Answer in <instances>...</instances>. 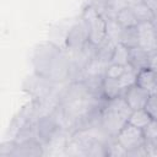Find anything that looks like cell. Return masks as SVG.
I'll return each instance as SVG.
<instances>
[{"mask_svg":"<svg viewBox=\"0 0 157 157\" xmlns=\"http://www.w3.org/2000/svg\"><path fill=\"white\" fill-rule=\"evenodd\" d=\"M131 112L123 94L112 99H105L98 113L99 128L107 136L114 139L120 129L129 121Z\"/></svg>","mask_w":157,"mask_h":157,"instance_id":"1","label":"cell"},{"mask_svg":"<svg viewBox=\"0 0 157 157\" xmlns=\"http://www.w3.org/2000/svg\"><path fill=\"white\" fill-rule=\"evenodd\" d=\"M88 28V42L93 45H99L107 38V21L97 12L94 7L86 4L80 16Z\"/></svg>","mask_w":157,"mask_h":157,"instance_id":"2","label":"cell"},{"mask_svg":"<svg viewBox=\"0 0 157 157\" xmlns=\"http://www.w3.org/2000/svg\"><path fill=\"white\" fill-rule=\"evenodd\" d=\"M128 152L145 145V136L142 129L126 123L114 137Z\"/></svg>","mask_w":157,"mask_h":157,"instance_id":"3","label":"cell"},{"mask_svg":"<svg viewBox=\"0 0 157 157\" xmlns=\"http://www.w3.org/2000/svg\"><path fill=\"white\" fill-rule=\"evenodd\" d=\"M88 43V28L86 22L80 17L66 33L65 45L71 52H80Z\"/></svg>","mask_w":157,"mask_h":157,"instance_id":"4","label":"cell"},{"mask_svg":"<svg viewBox=\"0 0 157 157\" xmlns=\"http://www.w3.org/2000/svg\"><path fill=\"white\" fill-rule=\"evenodd\" d=\"M59 123L53 114L43 115L37 120V139L44 146L48 145L59 132Z\"/></svg>","mask_w":157,"mask_h":157,"instance_id":"5","label":"cell"},{"mask_svg":"<svg viewBox=\"0 0 157 157\" xmlns=\"http://www.w3.org/2000/svg\"><path fill=\"white\" fill-rule=\"evenodd\" d=\"M53 82L54 81H52L49 77H45L43 75H39V74L34 72L31 77H28L25 81L23 88L29 94L36 96L37 98H42L44 94H47L50 91V87H52Z\"/></svg>","mask_w":157,"mask_h":157,"instance_id":"6","label":"cell"},{"mask_svg":"<svg viewBox=\"0 0 157 157\" xmlns=\"http://www.w3.org/2000/svg\"><path fill=\"white\" fill-rule=\"evenodd\" d=\"M123 96H124L128 105L131 108V110H136V109L145 108L146 102L150 97V92L135 82L134 85L125 88Z\"/></svg>","mask_w":157,"mask_h":157,"instance_id":"7","label":"cell"},{"mask_svg":"<svg viewBox=\"0 0 157 157\" xmlns=\"http://www.w3.org/2000/svg\"><path fill=\"white\" fill-rule=\"evenodd\" d=\"M137 32H139V47L144 48L148 53L157 50V36L155 33L152 22L139 23Z\"/></svg>","mask_w":157,"mask_h":157,"instance_id":"8","label":"cell"},{"mask_svg":"<svg viewBox=\"0 0 157 157\" xmlns=\"http://www.w3.org/2000/svg\"><path fill=\"white\" fill-rule=\"evenodd\" d=\"M148 63H150V53L147 50H145L139 45L129 48V65L136 72L148 67Z\"/></svg>","mask_w":157,"mask_h":157,"instance_id":"9","label":"cell"},{"mask_svg":"<svg viewBox=\"0 0 157 157\" xmlns=\"http://www.w3.org/2000/svg\"><path fill=\"white\" fill-rule=\"evenodd\" d=\"M136 83L150 93L157 92V72L150 67L140 70L136 75Z\"/></svg>","mask_w":157,"mask_h":157,"instance_id":"10","label":"cell"},{"mask_svg":"<svg viewBox=\"0 0 157 157\" xmlns=\"http://www.w3.org/2000/svg\"><path fill=\"white\" fill-rule=\"evenodd\" d=\"M102 97L104 99H112L115 97H119L124 93V88L121 87L119 80L115 78H109V77H103L102 82V88H101Z\"/></svg>","mask_w":157,"mask_h":157,"instance_id":"11","label":"cell"},{"mask_svg":"<svg viewBox=\"0 0 157 157\" xmlns=\"http://www.w3.org/2000/svg\"><path fill=\"white\" fill-rule=\"evenodd\" d=\"M115 20L124 27V28H129V27H136L139 25V20L135 15V11L132 9V6H126L121 10H119L115 15Z\"/></svg>","mask_w":157,"mask_h":157,"instance_id":"12","label":"cell"},{"mask_svg":"<svg viewBox=\"0 0 157 157\" xmlns=\"http://www.w3.org/2000/svg\"><path fill=\"white\" fill-rule=\"evenodd\" d=\"M115 44L113 40L105 38L99 45H97V49H96V59L104 63V64H109L110 60H112V55H113V52H114V48H115Z\"/></svg>","mask_w":157,"mask_h":157,"instance_id":"13","label":"cell"},{"mask_svg":"<svg viewBox=\"0 0 157 157\" xmlns=\"http://www.w3.org/2000/svg\"><path fill=\"white\" fill-rule=\"evenodd\" d=\"M151 120H152V117L147 113V110L145 108H141V109H136V110L131 112L128 123H130L140 129H144Z\"/></svg>","mask_w":157,"mask_h":157,"instance_id":"14","label":"cell"},{"mask_svg":"<svg viewBox=\"0 0 157 157\" xmlns=\"http://www.w3.org/2000/svg\"><path fill=\"white\" fill-rule=\"evenodd\" d=\"M105 21H107V38L113 40L114 43H119L121 39L124 27L115 20V17L108 18Z\"/></svg>","mask_w":157,"mask_h":157,"instance_id":"15","label":"cell"},{"mask_svg":"<svg viewBox=\"0 0 157 157\" xmlns=\"http://www.w3.org/2000/svg\"><path fill=\"white\" fill-rule=\"evenodd\" d=\"M110 63H115V64L124 65V66L129 65V48L124 45L123 43H117Z\"/></svg>","mask_w":157,"mask_h":157,"instance_id":"16","label":"cell"},{"mask_svg":"<svg viewBox=\"0 0 157 157\" xmlns=\"http://www.w3.org/2000/svg\"><path fill=\"white\" fill-rule=\"evenodd\" d=\"M132 9L135 11V15L139 20V23L141 22H151L155 17L153 10L146 4V2H140L136 5H132Z\"/></svg>","mask_w":157,"mask_h":157,"instance_id":"17","label":"cell"},{"mask_svg":"<svg viewBox=\"0 0 157 157\" xmlns=\"http://www.w3.org/2000/svg\"><path fill=\"white\" fill-rule=\"evenodd\" d=\"M119 43H123L128 48L137 47L139 45V32H137V26L136 27H129L123 29L121 39Z\"/></svg>","mask_w":157,"mask_h":157,"instance_id":"18","label":"cell"},{"mask_svg":"<svg viewBox=\"0 0 157 157\" xmlns=\"http://www.w3.org/2000/svg\"><path fill=\"white\" fill-rule=\"evenodd\" d=\"M145 145H155L157 144V119H152L144 129Z\"/></svg>","mask_w":157,"mask_h":157,"instance_id":"19","label":"cell"},{"mask_svg":"<svg viewBox=\"0 0 157 157\" xmlns=\"http://www.w3.org/2000/svg\"><path fill=\"white\" fill-rule=\"evenodd\" d=\"M136 75H137V72L130 65H126L123 75L119 78V82H120L121 87L124 88V91H125V88H128L129 86H131L136 82Z\"/></svg>","mask_w":157,"mask_h":157,"instance_id":"20","label":"cell"},{"mask_svg":"<svg viewBox=\"0 0 157 157\" xmlns=\"http://www.w3.org/2000/svg\"><path fill=\"white\" fill-rule=\"evenodd\" d=\"M125 67H126V66H124V65H119V64H115V63H109V64L107 65V67H105L104 76H105V77H109V78L119 80L120 76L123 75Z\"/></svg>","mask_w":157,"mask_h":157,"instance_id":"21","label":"cell"},{"mask_svg":"<svg viewBox=\"0 0 157 157\" xmlns=\"http://www.w3.org/2000/svg\"><path fill=\"white\" fill-rule=\"evenodd\" d=\"M145 109L152 117V119H157V92L150 93V97L146 102Z\"/></svg>","mask_w":157,"mask_h":157,"instance_id":"22","label":"cell"},{"mask_svg":"<svg viewBox=\"0 0 157 157\" xmlns=\"http://www.w3.org/2000/svg\"><path fill=\"white\" fill-rule=\"evenodd\" d=\"M129 6V2L128 0H109V9H110V12L115 16L117 12L124 7Z\"/></svg>","mask_w":157,"mask_h":157,"instance_id":"23","label":"cell"},{"mask_svg":"<svg viewBox=\"0 0 157 157\" xmlns=\"http://www.w3.org/2000/svg\"><path fill=\"white\" fill-rule=\"evenodd\" d=\"M148 67L157 72V50L150 53V63H148Z\"/></svg>","mask_w":157,"mask_h":157,"instance_id":"24","label":"cell"},{"mask_svg":"<svg viewBox=\"0 0 157 157\" xmlns=\"http://www.w3.org/2000/svg\"><path fill=\"white\" fill-rule=\"evenodd\" d=\"M151 22H152V26H153L155 33H156V36H157V16H155V17H153V20H152Z\"/></svg>","mask_w":157,"mask_h":157,"instance_id":"25","label":"cell"},{"mask_svg":"<svg viewBox=\"0 0 157 157\" xmlns=\"http://www.w3.org/2000/svg\"><path fill=\"white\" fill-rule=\"evenodd\" d=\"M144 1H145V0H128V2H129L130 6L136 5V4H140V2H144Z\"/></svg>","mask_w":157,"mask_h":157,"instance_id":"26","label":"cell"}]
</instances>
